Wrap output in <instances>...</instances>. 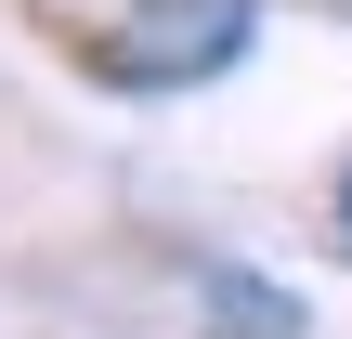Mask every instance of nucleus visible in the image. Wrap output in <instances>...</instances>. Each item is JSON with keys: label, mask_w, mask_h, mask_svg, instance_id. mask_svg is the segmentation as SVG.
<instances>
[{"label": "nucleus", "mask_w": 352, "mask_h": 339, "mask_svg": "<svg viewBox=\"0 0 352 339\" xmlns=\"http://www.w3.org/2000/svg\"><path fill=\"white\" fill-rule=\"evenodd\" d=\"M196 314H209V339H300V300L261 287L248 261H196Z\"/></svg>", "instance_id": "obj_2"}, {"label": "nucleus", "mask_w": 352, "mask_h": 339, "mask_svg": "<svg viewBox=\"0 0 352 339\" xmlns=\"http://www.w3.org/2000/svg\"><path fill=\"white\" fill-rule=\"evenodd\" d=\"M91 78L118 91H183V78H222L261 26V0H26Z\"/></svg>", "instance_id": "obj_1"}, {"label": "nucleus", "mask_w": 352, "mask_h": 339, "mask_svg": "<svg viewBox=\"0 0 352 339\" xmlns=\"http://www.w3.org/2000/svg\"><path fill=\"white\" fill-rule=\"evenodd\" d=\"M327 235H340V261H352V157H340V183H327Z\"/></svg>", "instance_id": "obj_3"}]
</instances>
